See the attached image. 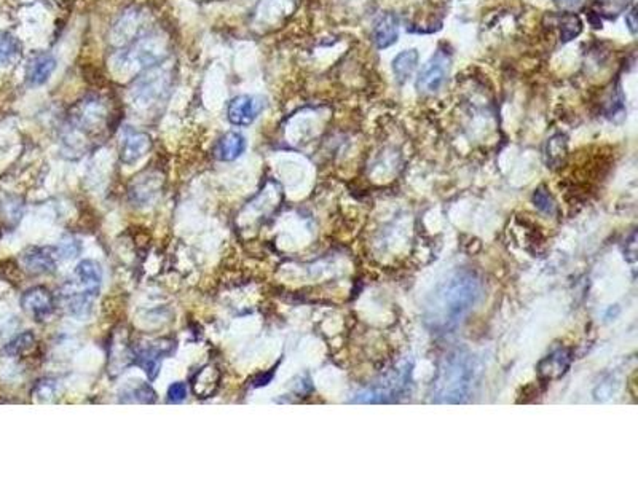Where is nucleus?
I'll return each mask as SVG.
<instances>
[{"label":"nucleus","mask_w":638,"mask_h":478,"mask_svg":"<svg viewBox=\"0 0 638 478\" xmlns=\"http://www.w3.org/2000/svg\"><path fill=\"white\" fill-rule=\"evenodd\" d=\"M481 297V283L472 273H455L433 293L426 308V321L433 330L447 332L457 327Z\"/></svg>","instance_id":"1"},{"label":"nucleus","mask_w":638,"mask_h":478,"mask_svg":"<svg viewBox=\"0 0 638 478\" xmlns=\"http://www.w3.org/2000/svg\"><path fill=\"white\" fill-rule=\"evenodd\" d=\"M476 378V367L471 355L457 354L447 360L435 379V402L458 403L471 392Z\"/></svg>","instance_id":"2"},{"label":"nucleus","mask_w":638,"mask_h":478,"mask_svg":"<svg viewBox=\"0 0 638 478\" xmlns=\"http://www.w3.org/2000/svg\"><path fill=\"white\" fill-rule=\"evenodd\" d=\"M171 88V75L167 67L153 66L143 73L131 88V99L138 107H150L162 102Z\"/></svg>","instance_id":"3"},{"label":"nucleus","mask_w":638,"mask_h":478,"mask_svg":"<svg viewBox=\"0 0 638 478\" xmlns=\"http://www.w3.org/2000/svg\"><path fill=\"white\" fill-rule=\"evenodd\" d=\"M450 66H452L450 53L447 50H443V48H439V50L433 54L431 59L423 66V69L419 73V78H416L415 83L419 93L421 94L438 93L447 82Z\"/></svg>","instance_id":"4"},{"label":"nucleus","mask_w":638,"mask_h":478,"mask_svg":"<svg viewBox=\"0 0 638 478\" xmlns=\"http://www.w3.org/2000/svg\"><path fill=\"white\" fill-rule=\"evenodd\" d=\"M265 107L267 102L262 96L239 94L230 101L229 109H227V118L233 126L246 128L259 118Z\"/></svg>","instance_id":"5"},{"label":"nucleus","mask_w":638,"mask_h":478,"mask_svg":"<svg viewBox=\"0 0 638 478\" xmlns=\"http://www.w3.org/2000/svg\"><path fill=\"white\" fill-rule=\"evenodd\" d=\"M21 306L35 321H45L54 311V297L47 287L37 286L23 293Z\"/></svg>","instance_id":"6"},{"label":"nucleus","mask_w":638,"mask_h":478,"mask_svg":"<svg viewBox=\"0 0 638 478\" xmlns=\"http://www.w3.org/2000/svg\"><path fill=\"white\" fill-rule=\"evenodd\" d=\"M58 252L54 247H30L23 254L21 262L24 268L34 274L53 273L56 269Z\"/></svg>","instance_id":"7"},{"label":"nucleus","mask_w":638,"mask_h":478,"mask_svg":"<svg viewBox=\"0 0 638 478\" xmlns=\"http://www.w3.org/2000/svg\"><path fill=\"white\" fill-rule=\"evenodd\" d=\"M152 147L150 136L140 131H130L126 133L124 144H121L120 150V159L124 164L133 166L138 161H140L147 153H149Z\"/></svg>","instance_id":"8"},{"label":"nucleus","mask_w":638,"mask_h":478,"mask_svg":"<svg viewBox=\"0 0 638 478\" xmlns=\"http://www.w3.org/2000/svg\"><path fill=\"white\" fill-rule=\"evenodd\" d=\"M58 61L52 53H39L29 61L26 67V82L29 87H40L47 83L56 71Z\"/></svg>","instance_id":"9"},{"label":"nucleus","mask_w":638,"mask_h":478,"mask_svg":"<svg viewBox=\"0 0 638 478\" xmlns=\"http://www.w3.org/2000/svg\"><path fill=\"white\" fill-rule=\"evenodd\" d=\"M246 137L238 131H229L214 145L212 153L219 161H235L246 150Z\"/></svg>","instance_id":"10"},{"label":"nucleus","mask_w":638,"mask_h":478,"mask_svg":"<svg viewBox=\"0 0 638 478\" xmlns=\"http://www.w3.org/2000/svg\"><path fill=\"white\" fill-rule=\"evenodd\" d=\"M399 35V21L396 15L385 13L383 16L378 18L372 30V40L380 50L391 47L397 40Z\"/></svg>","instance_id":"11"},{"label":"nucleus","mask_w":638,"mask_h":478,"mask_svg":"<svg viewBox=\"0 0 638 478\" xmlns=\"http://www.w3.org/2000/svg\"><path fill=\"white\" fill-rule=\"evenodd\" d=\"M119 398L121 403H155L157 394L150 384L133 379L120 389Z\"/></svg>","instance_id":"12"},{"label":"nucleus","mask_w":638,"mask_h":478,"mask_svg":"<svg viewBox=\"0 0 638 478\" xmlns=\"http://www.w3.org/2000/svg\"><path fill=\"white\" fill-rule=\"evenodd\" d=\"M219 372L214 365H206L192 379L193 394L198 398L211 397L219 388Z\"/></svg>","instance_id":"13"},{"label":"nucleus","mask_w":638,"mask_h":478,"mask_svg":"<svg viewBox=\"0 0 638 478\" xmlns=\"http://www.w3.org/2000/svg\"><path fill=\"white\" fill-rule=\"evenodd\" d=\"M169 351H164L163 346H149V348H143L139 349L136 353V357H134V364L139 365L143 369L147 376L150 379H155L158 372H160V365H162L163 355L168 354Z\"/></svg>","instance_id":"14"},{"label":"nucleus","mask_w":638,"mask_h":478,"mask_svg":"<svg viewBox=\"0 0 638 478\" xmlns=\"http://www.w3.org/2000/svg\"><path fill=\"white\" fill-rule=\"evenodd\" d=\"M419 64V51L416 50H406L399 53L397 56L392 59V72H395L396 80L399 83L407 82V80L414 75Z\"/></svg>","instance_id":"15"},{"label":"nucleus","mask_w":638,"mask_h":478,"mask_svg":"<svg viewBox=\"0 0 638 478\" xmlns=\"http://www.w3.org/2000/svg\"><path fill=\"white\" fill-rule=\"evenodd\" d=\"M21 54V44L10 32H0V64L10 66L18 61Z\"/></svg>","instance_id":"16"},{"label":"nucleus","mask_w":638,"mask_h":478,"mask_svg":"<svg viewBox=\"0 0 638 478\" xmlns=\"http://www.w3.org/2000/svg\"><path fill=\"white\" fill-rule=\"evenodd\" d=\"M34 343L35 336L30 332H24L21 335H18L16 338L8 341L7 345L4 346L2 354L7 355V357H18V355L28 353L29 349L34 346Z\"/></svg>","instance_id":"17"},{"label":"nucleus","mask_w":638,"mask_h":478,"mask_svg":"<svg viewBox=\"0 0 638 478\" xmlns=\"http://www.w3.org/2000/svg\"><path fill=\"white\" fill-rule=\"evenodd\" d=\"M541 364L548 365L546 369H543V367H541V373H546V375H548L549 378H552V376L555 378V376L563 375V372H565V369H568L570 359H568V354L560 349V351H557L554 354L548 355V359H544Z\"/></svg>","instance_id":"18"},{"label":"nucleus","mask_w":638,"mask_h":478,"mask_svg":"<svg viewBox=\"0 0 638 478\" xmlns=\"http://www.w3.org/2000/svg\"><path fill=\"white\" fill-rule=\"evenodd\" d=\"M581 30H582V23L579 18L576 15H568L563 18V21H562L560 40L563 42V44H567V42L576 39V37L581 34Z\"/></svg>","instance_id":"19"},{"label":"nucleus","mask_w":638,"mask_h":478,"mask_svg":"<svg viewBox=\"0 0 638 478\" xmlns=\"http://www.w3.org/2000/svg\"><path fill=\"white\" fill-rule=\"evenodd\" d=\"M567 150V139L562 134L552 137L548 142V163L555 164L562 159L563 153Z\"/></svg>","instance_id":"20"},{"label":"nucleus","mask_w":638,"mask_h":478,"mask_svg":"<svg viewBox=\"0 0 638 478\" xmlns=\"http://www.w3.org/2000/svg\"><path fill=\"white\" fill-rule=\"evenodd\" d=\"M168 402H171V403H181V402H183L186 400V397H187V384L186 383H182V381H177V383H173L168 388Z\"/></svg>","instance_id":"21"},{"label":"nucleus","mask_w":638,"mask_h":478,"mask_svg":"<svg viewBox=\"0 0 638 478\" xmlns=\"http://www.w3.org/2000/svg\"><path fill=\"white\" fill-rule=\"evenodd\" d=\"M533 201H535V204L538 206V209H541V211L548 212V214L554 211V201H552L549 193H546L543 188L536 190L535 195H533Z\"/></svg>","instance_id":"22"},{"label":"nucleus","mask_w":638,"mask_h":478,"mask_svg":"<svg viewBox=\"0 0 638 478\" xmlns=\"http://www.w3.org/2000/svg\"><path fill=\"white\" fill-rule=\"evenodd\" d=\"M625 23H627L630 32L635 34V30H637V10L635 8H632L629 13L625 15Z\"/></svg>","instance_id":"23"},{"label":"nucleus","mask_w":638,"mask_h":478,"mask_svg":"<svg viewBox=\"0 0 638 478\" xmlns=\"http://www.w3.org/2000/svg\"><path fill=\"white\" fill-rule=\"evenodd\" d=\"M557 5H560L562 8H578L582 4V0H554Z\"/></svg>","instance_id":"24"},{"label":"nucleus","mask_w":638,"mask_h":478,"mask_svg":"<svg viewBox=\"0 0 638 478\" xmlns=\"http://www.w3.org/2000/svg\"><path fill=\"white\" fill-rule=\"evenodd\" d=\"M272 378H273V372H270L268 375H260L259 378H255V379H254V386H255V388H260V386H265V384H268L270 381H272Z\"/></svg>","instance_id":"25"}]
</instances>
